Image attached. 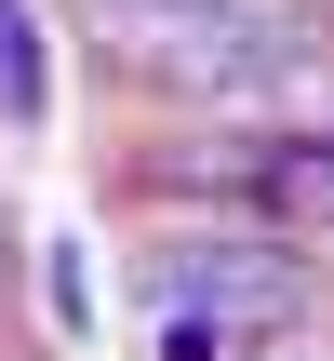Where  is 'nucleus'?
Wrapping results in <instances>:
<instances>
[{
  "mask_svg": "<svg viewBox=\"0 0 334 361\" xmlns=\"http://www.w3.org/2000/svg\"><path fill=\"white\" fill-rule=\"evenodd\" d=\"M40 322L67 348H94V268H80V241H40Z\"/></svg>",
  "mask_w": 334,
  "mask_h": 361,
  "instance_id": "obj_3",
  "label": "nucleus"
},
{
  "mask_svg": "<svg viewBox=\"0 0 334 361\" xmlns=\"http://www.w3.org/2000/svg\"><path fill=\"white\" fill-rule=\"evenodd\" d=\"M54 121V27L40 0H0V134H40Z\"/></svg>",
  "mask_w": 334,
  "mask_h": 361,
  "instance_id": "obj_2",
  "label": "nucleus"
},
{
  "mask_svg": "<svg viewBox=\"0 0 334 361\" xmlns=\"http://www.w3.org/2000/svg\"><path fill=\"white\" fill-rule=\"evenodd\" d=\"M254 214H268L281 241H334V121H321V134H268Z\"/></svg>",
  "mask_w": 334,
  "mask_h": 361,
  "instance_id": "obj_1",
  "label": "nucleus"
},
{
  "mask_svg": "<svg viewBox=\"0 0 334 361\" xmlns=\"http://www.w3.org/2000/svg\"><path fill=\"white\" fill-rule=\"evenodd\" d=\"M147 361H241L228 308H147Z\"/></svg>",
  "mask_w": 334,
  "mask_h": 361,
  "instance_id": "obj_4",
  "label": "nucleus"
}]
</instances>
